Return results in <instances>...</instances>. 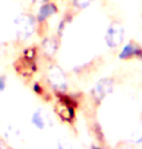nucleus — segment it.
I'll return each instance as SVG.
<instances>
[{
	"label": "nucleus",
	"instance_id": "obj_1",
	"mask_svg": "<svg viewBox=\"0 0 142 149\" xmlns=\"http://www.w3.org/2000/svg\"><path fill=\"white\" fill-rule=\"evenodd\" d=\"M15 27H16L18 38L20 40H25L31 36L34 32V19L28 15H22L15 20Z\"/></svg>",
	"mask_w": 142,
	"mask_h": 149
},
{
	"label": "nucleus",
	"instance_id": "obj_2",
	"mask_svg": "<svg viewBox=\"0 0 142 149\" xmlns=\"http://www.w3.org/2000/svg\"><path fill=\"white\" fill-rule=\"evenodd\" d=\"M124 37H125V30L123 26L115 22L108 27L105 35V41L108 47L115 49L123 43Z\"/></svg>",
	"mask_w": 142,
	"mask_h": 149
},
{
	"label": "nucleus",
	"instance_id": "obj_3",
	"mask_svg": "<svg viewBox=\"0 0 142 149\" xmlns=\"http://www.w3.org/2000/svg\"><path fill=\"white\" fill-rule=\"evenodd\" d=\"M113 90V81L108 79H101L96 83V85L93 89V95L97 102L103 99L105 96L111 93Z\"/></svg>",
	"mask_w": 142,
	"mask_h": 149
},
{
	"label": "nucleus",
	"instance_id": "obj_4",
	"mask_svg": "<svg viewBox=\"0 0 142 149\" xmlns=\"http://www.w3.org/2000/svg\"><path fill=\"white\" fill-rule=\"evenodd\" d=\"M49 80L54 87L57 90H64L66 88V79L64 74L59 68L54 67L50 70Z\"/></svg>",
	"mask_w": 142,
	"mask_h": 149
},
{
	"label": "nucleus",
	"instance_id": "obj_5",
	"mask_svg": "<svg viewBox=\"0 0 142 149\" xmlns=\"http://www.w3.org/2000/svg\"><path fill=\"white\" fill-rule=\"evenodd\" d=\"M57 111L59 115L61 117V119L65 121H70L74 117V109L72 107V104H69V101L67 99L59 100L57 105Z\"/></svg>",
	"mask_w": 142,
	"mask_h": 149
},
{
	"label": "nucleus",
	"instance_id": "obj_6",
	"mask_svg": "<svg viewBox=\"0 0 142 149\" xmlns=\"http://www.w3.org/2000/svg\"><path fill=\"white\" fill-rule=\"evenodd\" d=\"M142 50L137 45L134 43H129L126 46L122 49L120 53V58L122 59H129L131 57H135V56H141Z\"/></svg>",
	"mask_w": 142,
	"mask_h": 149
},
{
	"label": "nucleus",
	"instance_id": "obj_7",
	"mask_svg": "<svg viewBox=\"0 0 142 149\" xmlns=\"http://www.w3.org/2000/svg\"><path fill=\"white\" fill-rule=\"evenodd\" d=\"M57 6L55 4H53V3H47V4L42 5L37 15L38 20L39 22H44V20H46L52 15L57 13Z\"/></svg>",
	"mask_w": 142,
	"mask_h": 149
},
{
	"label": "nucleus",
	"instance_id": "obj_8",
	"mask_svg": "<svg viewBox=\"0 0 142 149\" xmlns=\"http://www.w3.org/2000/svg\"><path fill=\"white\" fill-rule=\"evenodd\" d=\"M48 120H49V119L45 116L42 109H38L37 111H35L31 117L32 124L34 125L36 128H38V129H44V128L46 127Z\"/></svg>",
	"mask_w": 142,
	"mask_h": 149
},
{
	"label": "nucleus",
	"instance_id": "obj_9",
	"mask_svg": "<svg viewBox=\"0 0 142 149\" xmlns=\"http://www.w3.org/2000/svg\"><path fill=\"white\" fill-rule=\"evenodd\" d=\"M131 141L135 143L142 141V124L137 125L131 134Z\"/></svg>",
	"mask_w": 142,
	"mask_h": 149
},
{
	"label": "nucleus",
	"instance_id": "obj_10",
	"mask_svg": "<svg viewBox=\"0 0 142 149\" xmlns=\"http://www.w3.org/2000/svg\"><path fill=\"white\" fill-rule=\"evenodd\" d=\"M93 1V0H73V4L76 8L83 10V9L89 7Z\"/></svg>",
	"mask_w": 142,
	"mask_h": 149
},
{
	"label": "nucleus",
	"instance_id": "obj_11",
	"mask_svg": "<svg viewBox=\"0 0 142 149\" xmlns=\"http://www.w3.org/2000/svg\"><path fill=\"white\" fill-rule=\"evenodd\" d=\"M5 85H6V83H5V79H4L3 77L0 76V92L4 90Z\"/></svg>",
	"mask_w": 142,
	"mask_h": 149
}]
</instances>
